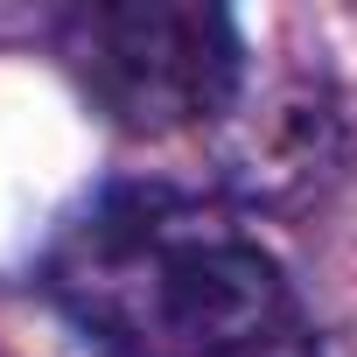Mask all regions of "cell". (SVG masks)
<instances>
[{"mask_svg":"<svg viewBox=\"0 0 357 357\" xmlns=\"http://www.w3.org/2000/svg\"><path fill=\"white\" fill-rule=\"evenodd\" d=\"M50 308L91 357H322L287 266L211 197L98 190L43 252Z\"/></svg>","mask_w":357,"mask_h":357,"instance_id":"obj_1","label":"cell"},{"mask_svg":"<svg viewBox=\"0 0 357 357\" xmlns=\"http://www.w3.org/2000/svg\"><path fill=\"white\" fill-rule=\"evenodd\" d=\"M50 50L84 105L133 140L211 126L245 91V36L211 0H70L50 15Z\"/></svg>","mask_w":357,"mask_h":357,"instance_id":"obj_2","label":"cell"}]
</instances>
